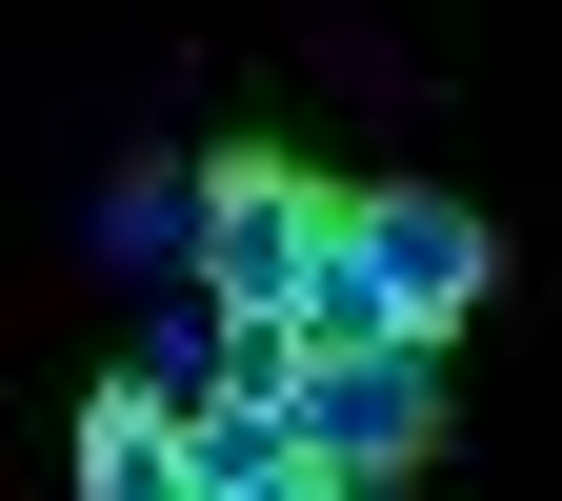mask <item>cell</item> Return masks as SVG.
<instances>
[{"instance_id":"cell-1","label":"cell","mask_w":562,"mask_h":501,"mask_svg":"<svg viewBox=\"0 0 562 501\" xmlns=\"http://www.w3.org/2000/svg\"><path fill=\"white\" fill-rule=\"evenodd\" d=\"M482 261H503V241H482L442 181H382V201H341V241L302 281V341H462Z\"/></svg>"},{"instance_id":"cell-2","label":"cell","mask_w":562,"mask_h":501,"mask_svg":"<svg viewBox=\"0 0 562 501\" xmlns=\"http://www.w3.org/2000/svg\"><path fill=\"white\" fill-rule=\"evenodd\" d=\"M281 421L341 462V501H382V481H422V462H442V341H302Z\"/></svg>"},{"instance_id":"cell-3","label":"cell","mask_w":562,"mask_h":501,"mask_svg":"<svg viewBox=\"0 0 562 501\" xmlns=\"http://www.w3.org/2000/svg\"><path fill=\"white\" fill-rule=\"evenodd\" d=\"M322 241H341V201L302 181V161H201V301L222 321H302V281H322Z\"/></svg>"},{"instance_id":"cell-4","label":"cell","mask_w":562,"mask_h":501,"mask_svg":"<svg viewBox=\"0 0 562 501\" xmlns=\"http://www.w3.org/2000/svg\"><path fill=\"white\" fill-rule=\"evenodd\" d=\"M181 501H341V462H322L261 382H201V401H181Z\"/></svg>"},{"instance_id":"cell-5","label":"cell","mask_w":562,"mask_h":501,"mask_svg":"<svg viewBox=\"0 0 562 501\" xmlns=\"http://www.w3.org/2000/svg\"><path fill=\"white\" fill-rule=\"evenodd\" d=\"M81 501H181V401L161 382H101L81 401Z\"/></svg>"}]
</instances>
